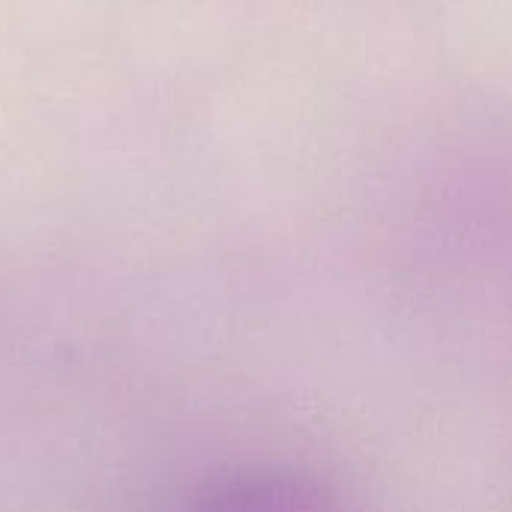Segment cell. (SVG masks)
<instances>
[{
  "instance_id": "obj_1",
  "label": "cell",
  "mask_w": 512,
  "mask_h": 512,
  "mask_svg": "<svg viewBox=\"0 0 512 512\" xmlns=\"http://www.w3.org/2000/svg\"><path fill=\"white\" fill-rule=\"evenodd\" d=\"M192 512H342L315 480L291 471H240L210 483Z\"/></svg>"
}]
</instances>
